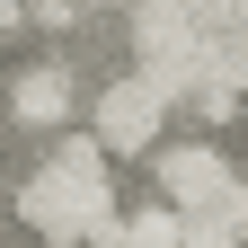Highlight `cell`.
<instances>
[{
    "label": "cell",
    "mask_w": 248,
    "mask_h": 248,
    "mask_svg": "<svg viewBox=\"0 0 248 248\" xmlns=\"http://www.w3.org/2000/svg\"><path fill=\"white\" fill-rule=\"evenodd\" d=\"M151 169H160V204L177 222H222L239 195V169L213 142H169V151H151Z\"/></svg>",
    "instance_id": "obj_1"
},
{
    "label": "cell",
    "mask_w": 248,
    "mask_h": 248,
    "mask_svg": "<svg viewBox=\"0 0 248 248\" xmlns=\"http://www.w3.org/2000/svg\"><path fill=\"white\" fill-rule=\"evenodd\" d=\"M160 124H169V98H160L142 71H124V80L98 89V151L142 160V151H160Z\"/></svg>",
    "instance_id": "obj_2"
},
{
    "label": "cell",
    "mask_w": 248,
    "mask_h": 248,
    "mask_svg": "<svg viewBox=\"0 0 248 248\" xmlns=\"http://www.w3.org/2000/svg\"><path fill=\"white\" fill-rule=\"evenodd\" d=\"M195 36H204V27L186 18L177 0H133V62H142V71H151V62H186Z\"/></svg>",
    "instance_id": "obj_3"
},
{
    "label": "cell",
    "mask_w": 248,
    "mask_h": 248,
    "mask_svg": "<svg viewBox=\"0 0 248 248\" xmlns=\"http://www.w3.org/2000/svg\"><path fill=\"white\" fill-rule=\"evenodd\" d=\"M9 107H18V124H45V133H53V124L71 115V80H62V71H27Z\"/></svg>",
    "instance_id": "obj_4"
},
{
    "label": "cell",
    "mask_w": 248,
    "mask_h": 248,
    "mask_svg": "<svg viewBox=\"0 0 248 248\" xmlns=\"http://www.w3.org/2000/svg\"><path fill=\"white\" fill-rule=\"evenodd\" d=\"M177 231H186V222H177L169 204H133V213H115V239H124V248H177Z\"/></svg>",
    "instance_id": "obj_5"
},
{
    "label": "cell",
    "mask_w": 248,
    "mask_h": 248,
    "mask_svg": "<svg viewBox=\"0 0 248 248\" xmlns=\"http://www.w3.org/2000/svg\"><path fill=\"white\" fill-rule=\"evenodd\" d=\"M45 169H62V177H89V186H107V151H98V133H62V142L45 151Z\"/></svg>",
    "instance_id": "obj_6"
},
{
    "label": "cell",
    "mask_w": 248,
    "mask_h": 248,
    "mask_svg": "<svg viewBox=\"0 0 248 248\" xmlns=\"http://www.w3.org/2000/svg\"><path fill=\"white\" fill-rule=\"evenodd\" d=\"M177 248H239V231H231V222H186Z\"/></svg>",
    "instance_id": "obj_7"
},
{
    "label": "cell",
    "mask_w": 248,
    "mask_h": 248,
    "mask_svg": "<svg viewBox=\"0 0 248 248\" xmlns=\"http://www.w3.org/2000/svg\"><path fill=\"white\" fill-rule=\"evenodd\" d=\"M27 27H71V0H27Z\"/></svg>",
    "instance_id": "obj_8"
}]
</instances>
